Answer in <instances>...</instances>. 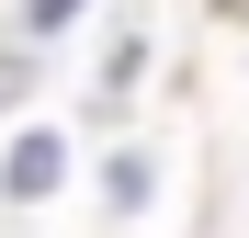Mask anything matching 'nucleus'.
<instances>
[{
    "label": "nucleus",
    "instance_id": "1",
    "mask_svg": "<svg viewBox=\"0 0 249 238\" xmlns=\"http://www.w3.org/2000/svg\"><path fill=\"white\" fill-rule=\"evenodd\" d=\"M46 182H57V136H34V147L12 159V193H46Z\"/></svg>",
    "mask_w": 249,
    "mask_h": 238
},
{
    "label": "nucleus",
    "instance_id": "2",
    "mask_svg": "<svg viewBox=\"0 0 249 238\" xmlns=\"http://www.w3.org/2000/svg\"><path fill=\"white\" fill-rule=\"evenodd\" d=\"M68 12H79V0H34V23H68Z\"/></svg>",
    "mask_w": 249,
    "mask_h": 238
}]
</instances>
